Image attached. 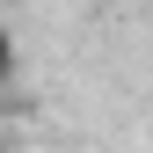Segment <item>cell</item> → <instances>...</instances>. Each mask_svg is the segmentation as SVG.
<instances>
[{"mask_svg": "<svg viewBox=\"0 0 153 153\" xmlns=\"http://www.w3.org/2000/svg\"><path fill=\"white\" fill-rule=\"evenodd\" d=\"M15 66V36H7V22H0V73Z\"/></svg>", "mask_w": 153, "mask_h": 153, "instance_id": "1", "label": "cell"}]
</instances>
